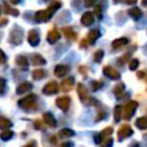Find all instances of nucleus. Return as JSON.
Returning <instances> with one entry per match:
<instances>
[{
	"label": "nucleus",
	"mask_w": 147,
	"mask_h": 147,
	"mask_svg": "<svg viewBox=\"0 0 147 147\" xmlns=\"http://www.w3.org/2000/svg\"><path fill=\"white\" fill-rule=\"evenodd\" d=\"M60 7H61V2L60 1H54V2H52V5L47 9H42V10L37 11L36 15H34V20L39 23L47 22Z\"/></svg>",
	"instance_id": "obj_1"
},
{
	"label": "nucleus",
	"mask_w": 147,
	"mask_h": 147,
	"mask_svg": "<svg viewBox=\"0 0 147 147\" xmlns=\"http://www.w3.org/2000/svg\"><path fill=\"white\" fill-rule=\"evenodd\" d=\"M17 105H18L20 108H22L25 111L32 110V109H34L37 107V96L34 94H29L25 98L18 100Z\"/></svg>",
	"instance_id": "obj_2"
},
{
	"label": "nucleus",
	"mask_w": 147,
	"mask_h": 147,
	"mask_svg": "<svg viewBox=\"0 0 147 147\" xmlns=\"http://www.w3.org/2000/svg\"><path fill=\"white\" fill-rule=\"evenodd\" d=\"M23 40V30L20 26H14L9 34V42L13 45H20Z\"/></svg>",
	"instance_id": "obj_3"
},
{
	"label": "nucleus",
	"mask_w": 147,
	"mask_h": 147,
	"mask_svg": "<svg viewBox=\"0 0 147 147\" xmlns=\"http://www.w3.org/2000/svg\"><path fill=\"white\" fill-rule=\"evenodd\" d=\"M137 107H138V102L137 101H130V102H127L126 106L123 108V118L124 119H130L133 116Z\"/></svg>",
	"instance_id": "obj_4"
},
{
	"label": "nucleus",
	"mask_w": 147,
	"mask_h": 147,
	"mask_svg": "<svg viewBox=\"0 0 147 147\" xmlns=\"http://www.w3.org/2000/svg\"><path fill=\"white\" fill-rule=\"evenodd\" d=\"M57 91H59V84H57L55 80L48 82V83L44 86V88H42V93L46 94V95L55 94V93H57Z\"/></svg>",
	"instance_id": "obj_5"
},
{
	"label": "nucleus",
	"mask_w": 147,
	"mask_h": 147,
	"mask_svg": "<svg viewBox=\"0 0 147 147\" xmlns=\"http://www.w3.org/2000/svg\"><path fill=\"white\" fill-rule=\"evenodd\" d=\"M133 133V130L131 129V126L129 124H124L122 125L119 129H118V132H117V137H118V140H123L130 136H132Z\"/></svg>",
	"instance_id": "obj_6"
},
{
	"label": "nucleus",
	"mask_w": 147,
	"mask_h": 147,
	"mask_svg": "<svg viewBox=\"0 0 147 147\" xmlns=\"http://www.w3.org/2000/svg\"><path fill=\"white\" fill-rule=\"evenodd\" d=\"M70 102H71V99L69 98V96H65V95H63V96H60V98H57L56 99V101H55V105L61 109V110H63V111H67L68 109H69V106H70Z\"/></svg>",
	"instance_id": "obj_7"
},
{
	"label": "nucleus",
	"mask_w": 147,
	"mask_h": 147,
	"mask_svg": "<svg viewBox=\"0 0 147 147\" xmlns=\"http://www.w3.org/2000/svg\"><path fill=\"white\" fill-rule=\"evenodd\" d=\"M111 133H113V127L108 126V127L103 129L99 134H96V136H95L94 141H95L96 144H100L102 140H105V139H107L108 137H110V134H111Z\"/></svg>",
	"instance_id": "obj_8"
},
{
	"label": "nucleus",
	"mask_w": 147,
	"mask_h": 147,
	"mask_svg": "<svg viewBox=\"0 0 147 147\" xmlns=\"http://www.w3.org/2000/svg\"><path fill=\"white\" fill-rule=\"evenodd\" d=\"M103 74H105V76H107L110 79H119V77H121L119 72L116 69H114L113 67H109V65L103 68Z\"/></svg>",
	"instance_id": "obj_9"
},
{
	"label": "nucleus",
	"mask_w": 147,
	"mask_h": 147,
	"mask_svg": "<svg viewBox=\"0 0 147 147\" xmlns=\"http://www.w3.org/2000/svg\"><path fill=\"white\" fill-rule=\"evenodd\" d=\"M39 40H40V38H39V33L37 30H31L28 33V41L31 46H33V47L37 46L39 44Z\"/></svg>",
	"instance_id": "obj_10"
},
{
	"label": "nucleus",
	"mask_w": 147,
	"mask_h": 147,
	"mask_svg": "<svg viewBox=\"0 0 147 147\" xmlns=\"http://www.w3.org/2000/svg\"><path fill=\"white\" fill-rule=\"evenodd\" d=\"M74 84H75V78L74 77H68L61 83L60 88H61L62 92H69L74 87Z\"/></svg>",
	"instance_id": "obj_11"
},
{
	"label": "nucleus",
	"mask_w": 147,
	"mask_h": 147,
	"mask_svg": "<svg viewBox=\"0 0 147 147\" xmlns=\"http://www.w3.org/2000/svg\"><path fill=\"white\" fill-rule=\"evenodd\" d=\"M42 121H44L45 124H47L51 127H55L56 126V119L53 116V114H51V113H45L42 115Z\"/></svg>",
	"instance_id": "obj_12"
},
{
	"label": "nucleus",
	"mask_w": 147,
	"mask_h": 147,
	"mask_svg": "<svg viewBox=\"0 0 147 147\" xmlns=\"http://www.w3.org/2000/svg\"><path fill=\"white\" fill-rule=\"evenodd\" d=\"M93 21H94V17H93V14L91 11H86L83 14L82 18H80V22L83 25L85 26H90L91 24H93Z\"/></svg>",
	"instance_id": "obj_13"
},
{
	"label": "nucleus",
	"mask_w": 147,
	"mask_h": 147,
	"mask_svg": "<svg viewBox=\"0 0 147 147\" xmlns=\"http://www.w3.org/2000/svg\"><path fill=\"white\" fill-rule=\"evenodd\" d=\"M77 92H78V96L82 102H86V100H88V94H87V90L83 84H78L77 86Z\"/></svg>",
	"instance_id": "obj_14"
},
{
	"label": "nucleus",
	"mask_w": 147,
	"mask_h": 147,
	"mask_svg": "<svg viewBox=\"0 0 147 147\" xmlns=\"http://www.w3.org/2000/svg\"><path fill=\"white\" fill-rule=\"evenodd\" d=\"M60 37H61L60 32H59L56 29H53V30H51V31L47 33V41H48L49 44H55V42L60 39Z\"/></svg>",
	"instance_id": "obj_15"
},
{
	"label": "nucleus",
	"mask_w": 147,
	"mask_h": 147,
	"mask_svg": "<svg viewBox=\"0 0 147 147\" xmlns=\"http://www.w3.org/2000/svg\"><path fill=\"white\" fill-rule=\"evenodd\" d=\"M68 72H69V67L65 65V64H59V65H56L55 69H54V74H55V76H57V77H63V76H65Z\"/></svg>",
	"instance_id": "obj_16"
},
{
	"label": "nucleus",
	"mask_w": 147,
	"mask_h": 147,
	"mask_svg": "<svg viewBox=\"0 0 147 147\" xmlns=\"http://www.w3.org/2000/svg\"><path fill=\"white\" fill-rule=\"evenodd\" d=\"M30 60H31V63L33 65H44V64H46V60L40 54H36V53L31 54Z\"/></svg>",
	"instance_id": "obj_17"
},
{
	"label": "nucleus",
	"mask_w": 147,
	"mask_h": 147,
	"mask_svg": "<svg viewBox=\"0 0 147 147\" xmlns=\"http://www.w3.org/2000/svg\"><path fill=\"white\" fill-rule=\"evenodd\" d=\"M32 90V84L29 83V82H23L21 83L17 88H16V93L17 94H22V93H25V92H29Z\"/></svg>",
	"instance_id": "obj_18"
},
{
	"label": "nucleus",
	"mask_w": 147,
	"mask_h": 147,
	"mask_svg": "<svg viewBox=\"0 0 147 147\" xmlns=\"http://www.w3.org/2000/svg\"><path fill=\"white\" fill-rule=\"evenodd\" d=\"M16 64L22 69V70H26L28 69V67H29V63H28V59L25 57V56H23V55H18V56H16Z\"/></svg>",
	"instance_id": "obj_19"
},
{
	"label": "nucleus",
	"mask_w": 147,
	"mask_h": 147,
	"mask_svg": "<svg viewBox=\"0 0 147 147\" xmlns=\"http://www.w3.org/2000/svg\"><path fill=\"white\" fill-rule=\"evenodd\" d=\"M13 123L9 118L7 117H3V116H0V129L1 130H6V129H9L11 127Z\"/></svg>",
	"instance_id": "obj_20"
},
{
	"label": "nucleus",
	"mask_w": 147,
	"mask_h": 147,
	"mask_svg": "<svg viewBox=\"0 0 147 147\" xmlns=\"http://www.w3.org/2000/svg\"><path fill=\"white\" fill-rule=\"evenodd\" d=\"M123 116V107L122 106H116L115 109H114V121L116 123H118L121 121Z\"/></svg>",
	"instance_id": "obj_21"
},
{
	"label": "nucleus",
	"mask_w": 147,
	"mask_h": 147,
	"mask_svg": "<svg viewBox=\"0 0 147 147\" xmlns=\"http://www.w3.org/2000/svg\"><path fill=\"white\" fill-rule=\"evenodd\" d=\"M63 32H64V36L67 37L68 40H75L76 39V33L74 32V30L70 28V26H67V28H63Z\"/></svg>",
	"instance_id": "obj_22"
},
{
	"label": "nucleus",
	"mask_w": 147,
	"mask_h": 147,
	"mask_svg": "<svg viewBox=\"0 0 147 147\" xmlns=\"http://www.w3.org/2000/svg\"><path fill=\"white\" fill-rule=\"evenodd\" d=\"M99 37H100V31H99V30H92V31H90V33L87 34V40H88L91 44H93Z\"/></svg>",
	"instance_id": "obj_23"
},
{
	"label": "nucleus",
	"mask_w": 147,
	"mask_h": 147,
	"mask_svg": "<svg viewBox=\"0 0 147 147\" xmlns=\"http://www.w3.org/2000/svg\"><path fill=\"white\" fill-rule=\"evenodd\" d=\"M45 76H46V71L42 69H37V70L32 71V78L34 80H39V79L44 78Z\"/></svg>",
	"instance_id": "obj_24"
},
{
	"label": "nucleus",
	"mask_w": 147,
	"mask_h": 147,
	"mask_svg": "<svg viewBox=\"0 0 147 147\" xmlns=\"http://www.w3.org/2000/svg\"><path fill=\"white\" fill-rule=\"evenodd\" d=\"M72 136H75V132L71 129H68V127L62 129L59 132V137L60 138H69V137H72Z\"/></svg>",
	"instance_id": "obj_25"
},
{
	"label": "nucleus",
	"mask_w": 147,
	"mask_h": 147,
	"mask_svg": "<svg viewBox=\"0 0 147 147\" xmlns=\"http://www.w3.org/2000/svg\"><path fill=\"white\" fill-rule=\"evenodd\" d=\"M13 136H14V132H13L11 130H9V129L2 130V131H1V133H0V138H1L3 141L9 140V139H10Z\"/></svg>",
	"instance_id": "obj_26"
},
{
	"label": "nucleus",
	"mask_w": 147,
	"mask_h": 147,
	"mask_svg": "<svg viewBox=\"0 0 147 147\" xmlns=\"http://www.w3.org/2000/svg\"><path fill=\"white\" fill-rule=\"evenodd\" d=\"M136 126L139 127L140 130L147 129V117H139L136 121Z\"/></svg>",
	"instance_id": "obj_27"
},
{
	"label": "nucleus",
	"mask_w": 147,
	"mask_h": 147,
	"mask_svg": "<svg viewBox=\"0 0 147 147\" xmlns=\"http://www.w3.org/2000/svg\"><path fill=\"white\" fill-rule=\"evenodd\" d=\"M127 41L129 40L126 38H118V39H116V40L113 41L111 46H113V48H119V47L124 46L125 44H127Z\"/></svg>",
	"instance_id": "obj_28"
},
{
	"label": "nucleus",
	"mask_w": 147,
	"mask_h": 147,
	"mask_svg": "<svg viewBox=\"0 0 147 147\" xmlns=\"http://www.w3.org/2000/svg\"><path fill=\"white\" fill-rule=\"evenodd\" d=\"M114 94H115V96H116L117 99H121L122 95L124 94V86H123V85H117V86H115V88H114Z\"/></svg>",
	"instance_id": "obj_29"
},
{
	"label": "nucleus",
	"mask_w": 147,
	"mask_h": 147,
	"mask_svg": "<svg viewBox=\"0 0 147 147\" xmlns=\"http://www.w3.org/2000/svg\"><path fill=\"white\" fill-rule=\"evenodd\" d=\"M129 13H130V15H131L134 20H138V18L141 17V11H140V9H138V8H133V9H131Z\"/></svg>",
	"instance_id": "obj_30"
},
{
	"label": "nucleus",
	"mask_w": 147,
	"mask_h": 147,
	"mask_svg": "<svg viewBox=\"0 0 147 147\" xmlns=\"http://www.w3.org/2000/svg\"><path fill=\"white\" fill-rule=\"evenodd\" d=\"M5 13H6V14H10V15H13V16H18V10L8 7V5H5Z\"/></svg>",
	"instance_id": "obj_31"
},
{
	"label": "nucleus",
	"mask_w": 147,
	"mask_h": 147,
	"mask_svg": "<svg viewBox=\"0 0 147 147\" xmlns=\"http://www.w3.org/2000/svg\"><path fill=\"white\" fill-rule=\"evenodd\" d=\"M102 82H99V80H93L92 83H91V88H92V91H98L99 88H101L102 87Z\"/></svg>",
	"instance_id": "obj_32"
},
{
	"label": "nucleus",
	"mask_w": 147,
	"mask_h": 147,
	"mask_svg": "<svg viewBox=\"0 0 147 147\" xmlns=\"http://www.w3.org/2000/svg\"><path fill=\"white\" fill-rule=\"evenodd\" d=\"M102 57H103V51L99 49V51H96L94 53V61L95 62H100L102 60Z\"/></svg>",
	"instance_id": "obj_33"
},
{
	"label": "nucleus",
	"mask_w": 147,
	"mask_h": 147,
	"mask_svg": "<svg viewBox=\"0 0 147 147\" xmlns=\"http://www.w3.org/2000/svg\"><path fill=\"white\" fill-rule=\"evenodd\" d=\"M138 65H139V61H138L137 59L131 60L130 63H129V68H130V70H136V69L138 68Z\"/></svg>",
	"instance_id": "obj_34"
},
{
	"label": "nucleus",
	"mask_w": 147,
	"mask_h": 147,
	"mask_svg": "<svg viewBox=\"0 0 147 147\" xmlns=\"http://www.w3.org/2000/svg\"><path fill=\"white\" fill-rule=\"evenodd\" d=\"M107 116V113H106V110H103V109H100L99 111H98V115H96V121H101V119H103L105 117Z\"/></svg>",
	"instance_id": "obj_35"
},
{
	"label": "nucleus",
	"mask_w": 147,
	"mask_h": 147,
	"mask_svg": "<svg viewBox=\"0 0 147 147\" xmlns=\"http://www.w3.org/2000/svg\"><path fill=\"white\" fill-rule=\"evenodd\" d=\"M5 90H6V79L0 77V95L3 94Z\"/></svg>",
	"instance_id": "obj_36"
},
{
	"label": "nucleus",
	"mask_w": 147,
	"mask_h": 147,
	"mask_svg": "<svg viewBox=\"0 0 147 147\" xmlns=\"http://www.w3.org/2000/svg\"><path fill=\"white\" fill-rule=\"evenodd\" d=\"M44 122V121H42ZM42 122L40 121V119H37V121H34L33 122V125H34V127L37 129V130H44V124H42Z\"/></svg>",
	"instance_id": "obj_37"
},
{
	"label": "nucleus",
	"mask_w": 147,
	"mask_h": 147,
	"mask_svg": "<svg viewBox=\"0 0 147 147\" xmlns=\"http://www.w3.org/2000/svg\"><path fill=\"white\" fill-rule=\"evenodd\" d=\"M111 145H113V138H107L106 139V141L101 145V147H111Z\"/></svg>",
	"instance_id": "obj_38"
},
{
	"label": "nucleus",
	"mask_w": 147,
	"mask_h": 147,
	"mask_svg": "<svg viewBox=\"0 0 147 147\" xmlns=\"http://www.w3.org/2000/svg\"><path fill=\"white\" fill-rule=\"evenodd\" d=\"M6 60H7L6 54L0 49V63H5V62H6Z\"/></svg>",
	"instance_id": "obj_39"
},
{
	"label": "nucleus",
	"mask_w": 147,
	"mask_h": 147,
	"mask_svg": "<svg viewBox=\"0 0 147 147\" xmlns=\"http://www.w3.org/2000/svg\"><path fill=\"white\" fill-rule=\"evenodd\" d=\"M95 15H96L99 18L102 17V15H101V6H98V7L95 8Z\"/></svg>",
	"instance_id": "obj_40"
},
{
	"label": "nucleus",
	"mask_w": 147,
	"mask_h": 147,
	"mask_svg": "<svg viewBox=\"0 0 147 147\" xmlns=\"http://www.w3.org/2000/svg\"><path fill=\"white\" fill-rule=\"evenodd\" d=\"M95 1L96 0H85V6L86 7H91V6H93L95 3Z\"/></svg>",
	"instance_id": "obj_41"
},
{
	"label": "nucleus",
	"mask_w": 147,
	"mask_h": 147,
	"mask_svg": "<svg viewBox=\"0 0 147 147\" xmlns=\"http://www.w3.org/2000/svg\"><path fill=\"white\" fill-rule=\"evenodd\" d=\"M23 147H37V142L34 141V140H32V141H30V142H28L25 146H23Z\"/></svg>",
	"instance_id": "obj_42"
},
{
	"label": "nucleus",
	"mask_w": 147,
	"mask_h": 147,
	"mask_svg": "<svg viewBox=\"0 0 147 147\" xmlns=\"http://www.w3.org/2000/svg\"><path fill=\"white\" fill-rule=\"evenodd\" d=\"M72 146H74V144L70 142V141H68V142H63V144L60 145V147H72Z\"/></svg>",
	"instance_id": "obj_43"
},
{
	"label": "nucleus",
	"mask_w": 147,
	"mask_h": 147,
	"mask_svg": "<svg viewBox=\"0 0 147 147\" xmlns=\"http://www.w3.org/2000/svg\"><path fill=\"white\" fill-rule=\"evenodd\" d=\"M7 23H8L7 18H1V20H0V26H5Z\"/></svg>",
	"instance_id": "obj_44"
},
{
	"label": "nucleus",
	"mask_w": 147,
	"mask_h": 147,
	"mask_svg": "<svg viewBox=\"0 0 147 147\" xmlns=\"http://www.w3.org/2000/svg\"><path fill=\"white\" fill-rule=\"evenodd\" d=\"M129 147H139V144H138L137 141H133V142H131V144L129 145Z\"/></svg>",
	"instance_id": "obj_45"
},
{
	"label": "nucleus",
	"mask_w": 147,
	"mask_h": 147,
	"mask_svg": "<svg viewBox=\"0 0 147 147\" xmlns=\"http://www.w3.org/2000/svg\"><path fill=\"white\" fill-rule=\"evenodd\" d=\"M141 77H145V72L144 71H139L138 72V78H141Z\"/></svg>",
	"instance_id": "obj_46"
},
{
	"label": "nucleus",
	"mask_w": 147,
	"mask_h": 147,
	"mask_svg": "<svg viewBox=\"0 0 147 147\" xmlns=\"http://www.w3.org/2000/svg\"><path fill=\"white\" fill-rule=\"evenodd\" d=\"M22 0H9V2L10 3H13V5H16V3H18V2H21Z\"/></svg>",
	"instance_id": "obj_47"
},
{
	"label": "nucleus",
	"mask_w": 147,
	"mask_h": 147,
	"mask_svg": "<svg viewBox=\"0 0 147 147\" xmlns=\"http://www.w3.org/2000/svg\"><path fill=\"white\" fill-rule=\"evenodd\" d=\"M114 1H115V2H118V1H119V0H114Z\"/></svg>",
	"instance_id": "obj_48"
},
{
	"label": "nucleus",
	"mask_w": 147,
	"mask_h": 147,
	"mask_svg": "<svg viewBox=\"0 0 147 147\" xmlns=\"http://www.w3.org/2000/svg\"><path fill=\"white\" fill-rule=\"evenodd\" d=\"M0 11H1V9H0Z\"/></svg>",
	"instance_id": "obj_49"
}]
</instances>
